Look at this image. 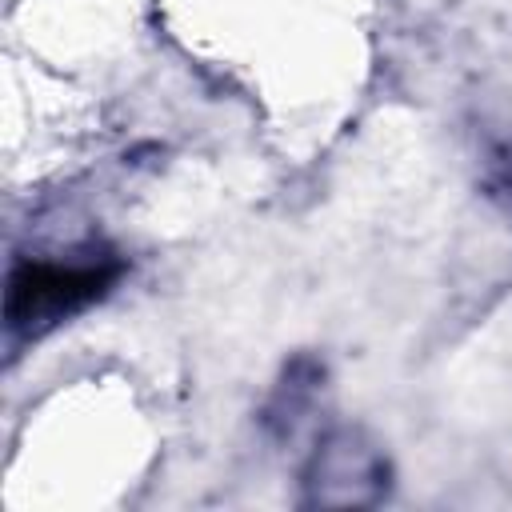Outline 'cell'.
<instances>
[{"instance_id": "obj_1", "label": "cell", "mask_w": 512, "mask_h": 512, "mask_svg": "<svg viewBox=\"0 0 512 512\" xmlns=\"http://www.w3.org/2000/svg\"><path fill=\"white\" fill-rule=\"evenodd\" d=\"M120 272L124 260H116L112 252H80L68 260L24 256L12 264L4 284V324L12 336L36 340L88 304L104 300Z\"/></svg>"}, {"instance_id": "obj_2", "label": "cell", "mask_w": 512, "mask_h": 512, "mask_svg": "<svg viewBox=\"0 0 512 512\" xmlns=\"http://www.w3.org/2000/svg\"><path fill=\"white\" fill-rule=\"evenodd\" d=\"M388 492V456L360 428L324 436L304 468V504L356 508L376 504Z\"/></svg>"}]
</instances>
